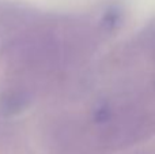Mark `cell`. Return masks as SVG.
Listing matches in <instances>:
<instances>
[{
	"instance_id": "6da1fadb",
	"label": "cell",
	"mask_w": 155,
	"mask_h": 154,
	"mask_svg": "<svg viewBox=\"0 0 155 154\" xmlns=\"http://www.w3.org/2000/svg\"><path fill=\"white\" fill-rule=\"evenodd\" d=\"M27 104V94L21 90H10L0 97V109L7 115H12L22 111Z\"/></svg>"
}]
</instances>
